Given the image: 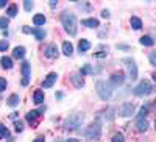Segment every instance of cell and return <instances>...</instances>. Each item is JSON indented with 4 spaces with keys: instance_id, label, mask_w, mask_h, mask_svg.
Segmentation results:
<instances>
[{
    "instance_id": "obj_14",
    "label": "cell",
    "mask_w": 156,
    "mask_h": 142,
    "mask_svg": "<svg viewBox=\"0 0 156 142\" xmlns=\"http://www.w3.org/2000/svg\"><path fill=\"white\" fill-rule=\"evenodd\" d=\"M81 25H84V27H87V28H97L100 25V22L97 19H94V17H89V19H83Z\"/></svg>"
},
{
    "instance_id": "obj_22",
    "label": "cell",
    "mask_w": 156,
    "mask_h": 142,
    "mask_svg": "<svg viewBox=\"0 0 156 142\" xmlns=\"http://www.w3.org/2000/svg\"><path fill=\"white\" fill-rule=\"evenodd\" d=\"M129 25H131V27L134 28V30H140L142 28V20L139 19V17H131V19H129Z\"/></svg>"
},
{
    "instance_id": "obj_28",
    "label": "cell",
    "mask_w": 156,
    "mask_h": 142,
    "mask_svg": "<svg viewBox=\"0 0 156 142\" xmlns=\"http://www.w3.org/2000/svg\"><path fill=\"white\" fill-rule=\"evenodd\" d=\"M94 72H95V70H94L92 67H90L89 64H86V66L80 70V75H87V73H94Z\"/></svg>"
},
{
    "instance_id": "obj_33",
    "label": "cell",
    "mask_w": 156,
    "mask_h": 142,
    "mask_svg": "<svg viewBox=\"0 0 156 142\" xmlns=\"http://www.w3.org/2000/svg\"><path fill=\"white\" fill-rule=\"evenodd\" d=\"M148 61L151 66L156 67V51H150V55H148Z\"/></svg>"
},
{
    "instance_id": "obj_35",
    "label": "cell",
    "mask_w": 156,
    "mask_h": 142,
    "mask_svg": "<svg viewBox=\"0 0 156 142\" xmlns=\"http://www.w3.org/2000/svg\"><path fill=\"white\" fill-rule=\"evenodd\" d=\"M5 89H6V80L0 76V92H3Z\"/></svg>"
},
{
    "instance_id": "obj_23",
    "label": "cell",
    "mask_w": 156,
    "mask_h": 142,
    "mask_svg": "<svg viewBox=\"0 0 156 142\" xmlns=\"http://www.w3.org/2000/svg\"><path fill=\"white\" fill-rule=\"evenodd\" d=\"M0 64H2L3 69H11L12 67V59L9 56H2V59H0Z\"/></svg>"
},
{
    "instance_id": "obj_40",
    "label": "cell",
    "mask_w": 156,
    "mask_h": 142,
    "mask_svg": "<svg viewBox=\"0 0 156 142\" xmlns=\"http://www.w3.org/2000/svg\"><path fill=\"white\" fill-rule=\"evenodd\" d=\"M22 31H23V33H31V28H28V27H23V28H22Z\"/></svg>"
},
{
    "instance_id": "obj_4",
    "label": "cell",
    "mask_w": 156,
    "mask_h": 142,
    "mask_svg": "<svg viewBox=\"0 0 156 142\" xmlns=\"http://www.w3.org/2000/svg\"><path fill=\"white\" fill-rule=\"evenodd\" d=\"M81 134L87 139H98L101 136V126H100V122H94V123H90L86 130L81 131Z\"/></svg>"
},
{
    "instance_id": "obj_34",
    "label": "cell",
    "mask_w": 156,
    "mask_h": 142,
    "mask_svg": "<svg viewBox=\"0 0 156 142\" xmlns=\"http://www.w3.org/2000/svg\"><path fill=\"white\" fill-rule=\"evenodd\" d=\"M33 2H31V0H25V2H23V8H25V11H31L33 9Z\"/></svg>"
},
{
    "instance_id": "obj_2",
    "label": "cell",
    "mask_w": 156,
    "mask_h": 142,
    "mask_svg": "<svg viewBox=\"0 0 156 142\" xmlns=\"http://www.w3.org/2000/svg\"><path fill=\"white\" fill-rule=\"evenodd\" d=\"M95 91H97V94H98V97H100L101 100L108 101V100L112 97L114 87L111 86V83H109V81H105V80H98V81L95 83Z\"/></svg>"
},
{
    "instance_id": "obj_24",
    "label": "cell",
    "mask_w": 156,
    "mask_h": 142,
    "mask_svg": "<svg viewBox=\"0 0 156 142\" xmlns=\"http://www.w3.org/2000/svg\"><path fill=\"white\" fill-rule=\"evenodd\" d=\"M33 23L36 25V27H41V25H44V23H45V16H44V14H36V16L33 17Z\"/></svg>"
},
{
    "instance_id": "obj_30",
    "label": "cell",
    "mask_w": 156,
    "mask_h": 142,
    "mask_svg": "<svg viewBox=\"0 0 156 142\" xmlns=\"http://www.w3.org/2000/svg\"><path fill=\"white\" fill-rule=\"evenodd\" d=\"M8 22H9V20H8V17H5V16H3V17H0V28H2L3 31H6Z\"/></svg>"
},
{
    "instance_id": "obj_8",
    "label": "cell",
    "mask_w": 156,
    "mask_h": 142,
    "mask_svg": "<svg viewBox=\"0 0 156 142\" xmlns=\"http://www.w3.org/2000/svg\"><path fill=\"white\" fill-rule=\"evenodd\" d=\"M123 81H125V73H123V72H114V73L109 76V83H111L112 87L123 84Z\"/></svg>"
},
{
    "instance_id": "obj_29",
    "label": "cell",
    "mask_w": 156,
    "mask_h": 142,
    "mask_svg": "<svg viewBox=\"0 0 156 142\" xmlns=\"http://www.w3.org/2000/svg\"><path fill=\"white\" fill-rule=\"evenodd\" d=\"M111 142H125V137H123V134H122V133H115V134L112 136Z\"/></svg>"
},
{
    "instance_id": "obj_19",
    "label": "cell",
    "mask_w": 156,
    "mask_h": 142,
    "mask_svg": "<svg viewBox=\"0 0 156 142\" xmlns=\"http://www.w3.org/2000/svg\"><path fill=\"white\" fill-rule=\"evenodd\" d=\"M6 103H8V106H11V108L17 106V105H19V95H17V94H11V95L8 97Z\"/></svg>"
},
{
    "instance_id": "obj_20",
    "label": "cell",
    "mask_w": 156,
    "mask_h": 142,
    "mask_svg": "<svg viewBox=\"0 0 156 142\" xmlns=\"http://www.w3.org/2000/svg\"><path fill=\"white\" fill-rule=\"evenodd\" d=\"M31 33L36 36L37 41H42L45 37V30H42V28H31Z\"/></svg>"
},
{
    "instance_id": "obj_41",
    "label": "cell",
    "mask_w": 156,
    "mask_h": 142,
    "mask_svg": "<svg viewBox=\"0 0 156 142\" xmlns=\"http://www.w3.org/2000/svg\"><path fill=\"white\" fill-rule=\"evenodd\" d=\"M117 48H122V50H125V48H128V45H125V44H120V45H117Z\"/></svg>"
},
{
    "instance_id": "obj_44",
    "label": "cell",
    "mask_w": 156,
    "mask_h": 142,
    "mask_svg": "<svg viewBox=\"0 0 156 142\" xmlns=\"http://www.w3.org/2000/svg\"><path fill=\"white\" fill-rule=\"evenodd\" d=\"M55 142H62V140H59V139H58V140H55Z\"/></svg>"
},
{
    "instance_id": "obj_6",
    "label": "cell",
    "mask_w": 156,
    "mask_h": 142,
    "mask_svg": "<svg viewBox=\"0 0 156 142\" xmlns=\"http://www.w3.org/2000/svg\"><path fill=\"white\" fill-rule=\"evenodd\" d=\"M134 103H129V101H125L122 103V105L119 106V111H117V114L120 115V117H129V115H133L134 114Z\"/></svg>"
},
{
    "instance_id": "obj_1",
    "label": "cell",
    "mask_w": 156,
    "mask_h": 142,
    "mask_svg": "<svg viewBox=\"0 0 156 142\" xmlns=\"http://www.w3.org/2000/svg\"><path fill=\"white\" fill-rule=\"evenodd\" d=\"M61 23L64 30H66L70 36H75L76 34V16L70 11H64L61 14Z\"/></svg>"
},
{
    "instance_id": "obj_26",
    "label": "cell",
    "mask_w": 156,
    "mask_h": 142,
    "mask_svg": "<svg viewBox=\"0 0 156 142\" xmlns=\"http://www.w3.org/2000/svg\"><path fill=\"white\" fill-rule=\"evenodd\" d=\"M6 14H8V17H14V16L17 14V6H16L14 3L9 5L8 9H6Z\"/></svg>"
},
{
    "instance_id": "obj_38",
    "label": "cell",
    "mask_w": 156,
    "mask_h": 142,
    "mask_svg": "<svg viewBox=\"0 0 156 142\" xmlns=\"http://www.w3.org/2000/svg\"><path fill=\"white\" fill-rule=\"evenodd\" d=\"M101 16L108 19V17H109V11H108V9H103V11H101Z\"/></svg>"
},
{
    "instance_id": "obj_36",
    "label": "cell",
    "mask_w": 156,
    "mask_h": 142,
    "mask_svg": "<svg viewBox=\"0 0 156 142\" xmlns=\"http://www.w3.org/2000/svg\"><path fill=\"white\" fill-rule=\"evenodd\" d=\"M14 126H16V131L19 133V131H22V130H23V122H20V120H19V122H16V123H14Z\"/></svg>"
},
{
    "instance_id": "obj_7",
    "label": "cell",
    "mask_w": 156,
    "mask_h": 142,
    "mask_svg": "<svg viewBox=\"0 0 156 142\" xmlns=\"http://www.w3.org/2000/svg\"><path fill=\"white\" fill-rule=\"evenodd\" d=\"M125 62H126V67H128L129 78L136 80V78H137V66H136V61H134L133 58H128V59H125Z\"/></svg>"
},
{
    "instance_id": "obj_17",
    "label": "cell",
    "mask_w": 156,
    "mask_h": 142,
    "mask_svg": "<svg viewBox=\"0 0 156 142\" xmlns=\"http://www.w3.org/2000/svg\"><path fill=\"white\" fill-rule=\"evenodd\" d=\"M89 48H90V42L87 39H81L80 44H78V50H80V53H86Z\"/></svg>"
},
{
    "instance_id": "obj_12",
    "label": "cell",
    "mask_w": 156,
    "mask_h": 142,
    "mask_svg": "<svg viewBox=\"0 0 156 142\" xmlns=\"http://www.w3.org/2000/svg\"><path fill=\"white\" fill-rule=\"evenodd\" d=\"M56 78H58V73H55V72H51V73H48V75L45 76V80H44L42 86H44V87H51V86L55 84Z\"/></svg>"
},
{
    "instance_id": "obj_39",
    "label": "cell",
    "mask_w": 156,
    "mask_h": 142,
    "mask_svg": "<svg viewBox=\"0 0 156 142\" xmlns=\"http://www.w3.org/2000/svg\"><path fill=\"white\" fill-rule=\"evenodd\" d=\"M6 6V0H0V8H5Z\"/></svg>"
},
{
    "instance_id": "obj_11",
    "label": "cell",
    "mask_w": 156,
    "mask_h": 142,
    "mask_svg": "<svg viewBox=\"0 0 156 142\" xmlns=\"http://www.w3.org/2000/svg\"><path fill=\"white\" fill-rule=\"evenodd\" d=\"M70 81H72V84H73L75 87H78V89H81V87L84 86V78H83V75H80V73L70 75Z\"/></svg>"
},
{
    "instance_id": "obj_21",
    "label": "cell",
    "mask_w": 156,
    "mask_h": 142,
    "mask_svg": "<svg viewBox=\"0 0 156 142\" xmlns=\"http://www.w3.org/2000/svg\"><path fill=\"white\" fill-rule=\"evenodd\" d=\"M33 101L36 103V105H41V103H44V92L42 91H36L33 94Z\"/></svg>"
},
{
    "instance_id": "obj_15",
    "label": "cell",
    "mask_w": 156,
    "mask_h": 142,
    "mask_svg": "<svg viewBox=\"0 0 156 142\" xmlns=\"http://www.w3.org/2000/svg\"><path fill=\"white\" fill-rule=\"evenodd\" d=\"M136 128H137V131H140V133L147 131V130H148V120H147V119H137Z\"/></svg>"
},
{
    "instance_id": "obj_32",
    "label": "cell",
    "mask_w": 156,
    "mask_h": 142,
    "mask_svg": "<svg viewBox=\"0 0 156 142\" xmlns=\"http://www.w3.org/2000/svg\"><path fill=\"white\" fill-rule=\"evenodd\" d=\"M8 48H9V42H8L6 39L0 41V51H6Z\"/></svg>"
},
{
    "instance_id": "obj_16",
    "label": "cell",
    "mask_w": 156,
    "mask_h": 142,
    "mask_svg": "<svg viewBox=\"0 0 156 142\" xmlns=\"http://www.w3.org/2000/svg\"><path fill=\"white\" fill-rule=\"evenodd\" d=\"M62 53L66 55V56H70V55L73 53V45H72L69 41L62 42Z\"/></svg>"
},
{
    "instance_id": "obj_3",
    "label": "cell",
    "mask_w": 156,
    "mask_h": 142,
    "mask_svg": "<svg viewBox=\"0 0 156 142\" xmlns=\"http://www.w3.org/2000/svg\"><path fill=\"white\" fill-rule=\"evenodd\" d=\"M84 120V114L83 112H75V114H70L69 117L64 120L62 126L64 130H76L78 126H80Z\"/></svg>"
},
{
    "instance_id": "obj_27",
    "label": "cell",
    "mask_w": 156,
    "mask_h": 142,
    "mask_svg": "<svg viewBox=\"0 0 156 142\" xmlns=\"http://www.w3.org/2000/svg\"><path fill=\"white\" fill-rule=\"evenodd\" d=\"M8 134H9L8 128H6V126H3V123H0V139H5V137H8Z\"/></svg>"
},
{
    "instance_id": "obj_42",
    "label": "cell",
    "mask_w": 156,
    "mask_h": 142,
    "mask_svg": "<svg viewBox=\"0 0 156 142\" xmlns=\"http://www.w3.org/2000/svg\"><path fill=\"white\" fill-rule=\"evenodd\" d=\"M153 80H154V81H156V72H154V73H153Z\"/></svg>"
},
{
    "instance_id": "obj_5",
    "label": "cell",
    "mask_w": 156,
    "mask_h": 142,
    "mask_svg": "<svg viewBox=\"0 0 156 142\" xmlns=\"http://www.w3.org/2000/svg\"><path fill=\"white\" fill-rule=\"evenodd\" d=\"M153 92V86L148 80H142L134 89H133V94L136 97H144V95H148Z\"/></svg>"
},
{
    "instance_id": "obj_31",
    "label": "cell",
    "mask_w": 156,
    "mask_h": 142,
    "mask_svg": "<svg viewBox=\"0 0 156 142\" xmlns=\"http://www.w3.org/2000/svg\"><path fill=\"white\" fill-rule=\"evenodd\" d=\"M148 114V106H142L140 108V112H139V119H145V115Z\"/></svg>"
},
{
    "instance_id": "obj_9",
    "label": "cell",
    "mask_w": 156,
    "mask_h": 142,
    "mask_svg": "<svg viewBox=\"0 0 156 142\" xmlns=\"http://www.w3.org/2000/svg\"><path fill=\"white\" fill-rule=\"evenodd\" d=\"M22 84L27 86L30 83V62L28 61H23L22 62Z\"/></svg>"
},
{
    "instance_id": "obj_37",
    "label": "cell",
    "mask_w": 156,
    "mask_h": 142,
    "mask_svg": "<svg viewBox=\"0 0 156 142\" xmlns=\"http://www.w3.org/2000/svg\"><path fill=\"white\" fill-rule=\"evenodd\" d=\"M56 5H58L56 0H50V2H48V6H50V8H56Z\"/></svg>"
},
{
    "instance_id": "obj_25",
    "label": "cell",
    "mask_w": 156,
    "mask_h": 142,
    "mask_svg": "<svg viewBox=\"0 0 156 142\" xmlns=\"http://www.w3.org/2000/svg\"><path fill=\"white\" fill-rule=\"evenodd\" d=\"M139 42L142 44V45H145V47H151L153 45V39L150 36H142L140 39H139Z\"/></svg>"
},
{
    "instance_id": "obj_10",
    "label": "cell",
    "mask_w": 156,
    "mask_h": 142,
    "mask_svg": "<svg viewBox=\"0 0 156 142\" xmlns=\"http://www.w3.org/2000/svg\"><path fill=\"white\" fill-rule=\"evenodd\" d=\"M44 55H45L47 58H50V59L58 58L59 51H58V47H56V44H48V45H47V48L44 50Z\"/></svg>"
},
{
    "instance_id": "obj_43",
    "label": "cell",
    "mask_w": 156,
    "mask_h": 142,
    "mask_svg": "<svg viewBox=\"0 0 156 142\" xmlns=\"http://www.w3.org/2000/svg\"><path fill=\"white\" fill-rule=\"evenodd\" d=\"M67 142H76V140H75V139H70V140H67Z\"/></svg>"
},
{
    "instance_id": "obj_13",
    "label": "cell",
    "mask_w": 156,
    "mask_h": 142,
    "mask_svg": "<svg viewBox=\"0 0 156 142\" xmlns=\"http://www.w3.org/2000/svg\"><path fill=\"white\" fill-rule=\"evenodd\" d=\"M41 112L42 111H30V112L25 114V119H27V122H30V123H36V120L41 117Z\"/></svg>"
},
{
    "instance_id": "obj_18",
    "label": "cell",
    "mask_w": 156,
    "mask_h": 142,
    "mask_svg": "<svg viewBox=\"0 0 156 142\" xmlns=\"http://www.w3.org/2000/svg\"><path fill=\"white\" fill-rule=\"evenodd\" d=\"M12 56H14V58H19V59H22V58L25 56V47L17 45L14 50H12Z\"/></svg>"
}]
</instances>
